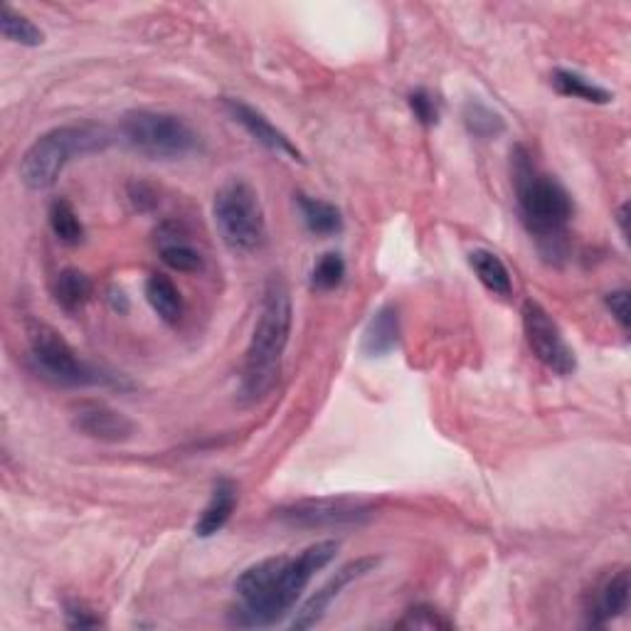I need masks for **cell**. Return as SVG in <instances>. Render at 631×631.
<instances>
[{"label": "cell", "instance_id": "obj_1", "mask_svg": "<svg viewBox=\"0 0 631 631\" xmlns=\"http://www.w3.org/2000/svg\"><path fill=\"white\" fill-rule=\"evenodd\" d=\"M338 540H319L299 556H276L254 562L235 580L237 607L233 621L237 627H272L294 609L319 570L338 556Z\"/></svg>", "mask_w": 631, "mask_h": 631}, {"label": "cell", "instance_id": "obj_2", "mask_svg": "<svg viewBox=\"0 0 631 631\" xmlns=\"http://www.w3.org/2000/svg\"><path fill=\"white\" fill-rule=\"evenodd\" d=\"M511 174L521 219L540 254L548 262L565 260L568 225L575 215V203L568 188L556 176L543 174L525 146L511 151Z\"/></svg>", "mask_w": 631, "mask_h": 631}, {"label": "cell", "instance_id": "obj_3", "mask_svg": "<svg viewBox=\"0 0 631 631\" xmlns=\"http://www.w3.org/2000/svg\"><path fill=\"white\" fill-rule=\"evenodd\" d=\"M294 321L291 291L282 276H272L264 286L260 316H257L250 348L245 353L242 397L260 403L270 395L282 372L284 350L289 346Z\"/></svg>", "mask_w": 631, "mask_h": 631}, {"label": "cell", "instance_id": "obj_4", "mask_svg": "<svg viewBox=\"0 0 631 631\" xmlns=\"http://www.w3.org/2000/svg\"><path fill=\"white\" fill-rule=\"evenodd\" d=\"M111 146V133L97 123H70L43 133L21 158V183L27 190L52 188L67 164L74 158L92 156Z\"/></svg>", "mask_w": 631, "mask_h": 631}, {"label": "cell", "instance_id": "obj_5", "mask_svg": "<svg viewBox=\"0 0 631 631\" xmlns=\"http://www.w3.org/2000/svg\"><path fill=\"white\" fill-rule=\"evenodd\" d=\"M213 219L223 242L237 254H252L266 242V219L257 190L233 178L219 186L213 200Z\"/></svg>", "mask_w": 631, "mask_h": 631}, {"label": "cell", "instance_id": "obj_6", "mask_svg": "<svg viewBox=\"0 0 631 631\" xmlns=\"http://www.w3.org/2000/svg\"><path fill=\"white\" fill-rule=\"evenodd\" d=\"M27 346L37 372L43 378L64 388H90V385H119L117 378L94 368L82 360L76 350L62 338L60 331L40 321L27 323Z\"/></svg>", "mask_w": 631, "mask_h": 631}, {"label": "cell", "instance_id": "obj_7", "mask_svg": "<svg viewBox=\"0 0 631 631\" xmlns=\"http://www.w3.org/2000/svg\"><path fill=\"white\" fill-rule=\"evenodd\" d=\"M119 131L131 148L151 158H186L200 146L198 133L190 129V123L166 111H127L119 121Z\"/></svg>", "mask_w": 631, "mask_h": 631}, {"label": "cell", "instance_id": "obj_8", "mask_svg": "<svg viewBox=\"0 0 631 631\" xmlns=\"http://www.w3.org/2000/svg\"><path fill=\"white\" fill-rule=\"evenodd\" d=\"M378 505L358 496H329V499H303L276 511V519L303 531H338L368 523Z\"/></svg>", "mask_w": 631, "mask_h": 631}, {"label": "cell", "instance_id": "obj_9", "mask_svg": "<svg viewBox=\"0 0 631 631\" xmlns=\"http://www.w3.org/2000/svg\"><path fill=\"white\" fill-rule=\"evenodd\" d=\"M525 341L545 368H550L558 376H572L578 368L575 350L568 346L565 336L552 321V316L543 309L538 301H525L521 309Z\"/></svg>", "mask_w": 631, "mask_h": 631}, {"label": "cell", "instance_id": "obj_10", "mask_svg": "<svg viewBox=\"0 0 631 631\" xmlns=\"http://www.w3.org/2000/svg\"><path fill=\"white\" fill-rule=\"evenodd\" d=\"M378 565H380V558L366 556V558L350 560L348 565L336 570V575H331L326 582H323V585L309 597V602L296 611V617L291 619V629H313L323 617H326L331 602L341 597V592L346 590L350 582L370 575V572Z\"/></svg>", "mask_w": 631, "mask_h": 631}, {"label": "cell", "instance_id": "obj_11", "mask_svg": "<svg viewBox=\"0 0 631 631\" xmlns=\"http://www.w3.org/2000/svg\"><path fill=\"white\" fill-rule=\"evenodd\" d=\"M223 109L229 114V119H233L235 123H240V127L266 151L276 153V156H286L291 160H303L301 151L294 146L291 139L286 136L282 129H276L262 111H257L247 102L235 99V97H223Z\"/></svg>", "mask_w": 631, "mask_h": 631}, {"label": "cell", "instance_id": "obj_12", "mask_svg": "<svg viewBox=\"0 0 631 631\" xmlns=\"http://www.w3.org/2000/svg\"><path fill=\"white\" fill-rule=\"evenodd\" d=\"M72 425L80 434L104 444L129 442L133 432H136V425L127 415L102 403H84L74 413Z\"/></svg>", "mask_w": 631, "mask_h": 631}, {"label": "cell", "instance_id": "obj_13", "mask_svg": "<svg viewBox=\"0 0 631 631\" xmlns=\"http://www.w3.org/2000/svg\"><path fill=\"white\" fill-rule=\"evenodd\" d=\"M156 247H158L160 260H164V264L170 266L174 272H183V274L203 272V266H205L203 254L190 245L188 229L180 223H176V219H168V223H164L156 229Z\"/></svg>", "mask_w": 631, "mask_h": 631}, {"label": "cell", "instance_id": "obj_14", "mask_svg": "<svg viewBox=\"0 0 631 631\" xmlns=\"http://www.w3.org/2000/svg\"><path fill=\"white\" fill-rule=\"evenodd\" d=\"M629 597H631L629 570H619L617 575H611L605 585L599 587L597 597L587 611V624L605 627L611 619L621 617L629 609Z\"/></svg>", "mask_w": 631, "mask_h": 631}, {"label": "cell", "instance_id": "obj_15", "mask_svg": "<svg viewBox=\"0 0 631 631\" xmlns=\"http://www.w3.org/2000/svg\"><path fill=\"white\" fill-rule=\"evenodd\" d=\"M400 343V311L397 306L385 303L372 313L368 321L366 333H362L360 348L368 358H382L390 356Z\"/></svg>", "mask_w": 631, "mask_h": 631}, {"label": "cell", "instance_id": "obj_16", "mask_svg": "<svg viewBox=\"0 0 631 631\" xmlns=\"http://www.w3.org/2000/svg\"><path fill=\"white\" fill-rule=\"evenodd\" d=\"M235 509H237V486L229 479L215 481L210 501L195 523L198 538H213V535H217L225 528L227 521L233 519Z\"/></svg>", "mask_w": 631, "mask_h": 631}, {"label": "cell", "instance_id": "obj_17", "mask_svg": "<svg viewBox=\"0 0 631 631\" xmlns=\"http://www.w3.org/2000/svg\"><path fill=\"white\" fill-rule=\"evenodd\" d=\"M146 301L151 303V309L158 313V319L168 323V326H176L183 319V294L178 291V286L170 282V276L166 274H151L146 279Z\"/></svg>", "mask_w": 631, "mask_h": 631}, {"label": "cell", "instance_id": "obj_18", "mask_svg": "<svg viewBox=\"0 0 631 631\" xmlns=\"http://www.w3.org/2000/svg\"><path fill=\"white\" fill-rule=\"evenodd\" d=\"M52 296L62 311L76 313L90 303L94 296V284L80 270H62L52 282Z\"/></svg>", "mask_w": 631, "mask_h": 631}, {"label": "cell", "instance_id": "obj_19", "mask_svg": "<svg viewBox=\"0 0 631 631\" xmlns=\"http://www.w3.org/2000/svg\"><path fill=\"white\" fill-rule=\"evenodd\" d=\"M468 264H472L474 274L479 276V282L489 289L493 296H501V299H509L513 294V279L509 266L501 262L499 254H493L489 250H474L468 254Z\"/></svg>", "mask_w": 631, "mask_h": 631}, {"label": "cell", "instance_id": "obj_20", "mask_svg": "<svg viewBox=\"0 0 631 631\" xmlns=\"http://www.w3.org/2000/svg\"><path fill=\"white\" fill-rule=\"evenodd\" d=\"M296 205H299V210H301L303 225L309 227L313 235L331 237V235H338L341 229H343L341 210L336 205L326 203V200H319V198L299 193V195H296Z\"/></svg>", "mask_w": 631, "mask_h": 631}, {"label": "cell", "instance_id": "obj_21", "mask_svg": "<svg viewBox=\"0 0 631 631\" xmlns=\"http://www.w3.org/2000/svg\"><path fill=\"white\" fill-rule=\"evenodd\" d=\"M552 87H556L558 94L562 97H572L587 104H609L611 102V92L599 87L592 80H587L585 74L572 72V70H556L552 72Z\"/></svg>", "mask_w": 631, "mask_h": 631}, {"label": "cell", "instance_id": "obj_22", "mask_svg": "<svg viewBox=\"0 0 631 631\" xmlns=\"http://www.w3.org/2000/svg\"><path fill=\"white\" fill-rule=\"evenodd\" d=\"M47 217H50V227H52L55 237L62 245H67V247L82 245L84 225H82V219H80V215H76V210L72 207L70 200H64V198L52 200Z\"/></svg>", "mask_w": 631, "mask_h": 631}, {"label": "cell", "instance_id": "obj_23", "mask_svg": "<svg viewBox=\"0 0 631 631\" xmlns=\"http://www.w3.org/2000/svg\"><path fill=\"white\" fill-rule=\"evenodd\" d=\"M0 33L8 43L23 45V47H40L45 43V35L33 21L25 15L13 11L11 5H3V15H0Z\"/></svg>", "mask_w": 631, "mask_h": 631}, {"label": "cell", "instance_id": "obj_24", "mask_svg": "<svg viewBox=\"0 0 631 631\" xmlns=\"http://www.w3.org/2000/svg\"><path fill=\"white\" fill-rule=\"evenodd\" d=\"M464 127L468 133H472V136L491 141V139H499L505 131V121L501 119V114L484 107V104L468 102L464 107Z\"/></svg>", "mask_w": 631, "mask_h": 631}, {"label": "cell", "instance_id": "obj_25", "mask_svg": "<svg viewBox=\"0 0 631 631\" xmlns=\"http://www.w3.org/2000/svg\"><path fill=\"white\" fill-rule=\"evenodd\" d=\"M346 279V260L338 252L323 254L311 272V286L319 291H333Z\"/></svg>", "mask_w": 631, "mask_h": 631}, {"label": "cell", "instance_id": "obj_26", "mask_svg": "<svg viewBox=\"0 0 631 631\" xmlns=\"http://www.w3.org/2000/svg\"><path fill=\"white\" fill-rule=\"evenodd\" d=\"M397 629H422V631H434V629H452L454 624L447 617H442V611H437L432 607H413L405 611V617L395 624Z\"/></svg>", "mask_w": 631, "mask_h": 631}, {"label": "cell", "instance_id": "obj_27", "mask_svg": "<svg viewBox=\"0 0 631 631\" xmlns=\"http://www.w3.org/2000/svg\"><path fill=\"white\" fill-rule=\"evenodd\" d=\"M407 104H409V109H413L415 114V119L422 123V127H434V123L439 121V109H437V102L432 94H429L427 90H415L413 94L407 97Z\"/></svg>", "mask_w": 631, "mask_h": 631}, {"label": "cell", "instance_id": "obj_28", "mask_svg": "<svg viewBox=\"0 0 631 631\" xmlns=\"http://www.w3.org/2000/svg\"><path fill=\"white\" fill-rule=\"evenodd\" d=\"M605 303L609 313L615 316V321L621 326V331L629 333L631 326V316H629V291L627 289H617V291H609L605 296Z\"/></svg>", "mask_w": 631, "mask_h": 631}, {"label": "cell", "instance_id": "obj_29", "mask_svg": "<svg viewBox=\"0 0 631 631\" xmlns=\"http://www.w3.org/2000/svg\"><path fill=\"white\" fill-rule=\"evenodd\" d=\"M129 198H131L133 205H136L139 210H143V213L158 205L156 190H153L148 183H141V180H136V183L129 186Z\"/></svg>", "mask_w": 631, "mask_h": 631}, {"label": "cell", "instance_id": "obj_30", "mask_svg": "<svg viewBox=\"0 0 631 631\" xmlns=\"http://www.w3.org/2000/svg\"><path fill=\"white\" fill-rule=\"evenodd\" d=\"M64 615H67V627H72V629H92L102 624V619L94 617L92 609H84L82 605H70Z\"/></svg>", "mask_w": 631, "mask_h": 631}, {"label": "cell", "instance_id": "obj_31", "mask_svg": "<svg viewBox=\"0 0 631 631\" xmlns=\"http://www.w3.org/2000/svg\"><path fill=\"white\" fill-rule=\"evenodd\" d=\"M627 223H629V203H621L619 210H617V225H619L621 237H624V240H629V227H627Z\"/></svg>", "mask_w": 631, "mask_h": 631}, {"label": "cell", "instance_id": "obj_32", "mask_svg": "<svg viewBox=\"0 0 631 631\" xmlns=\"http://www.w3.org/2000/svg\"><path fill=\"white\" fill-rule=\"evenodd\" d=\"M111 306H114V311H119V313L129 311V301H127V296H123V291L111 289Z\"/></svg>", "mask_w": 631, "mask_h": 631}]
</instances>
